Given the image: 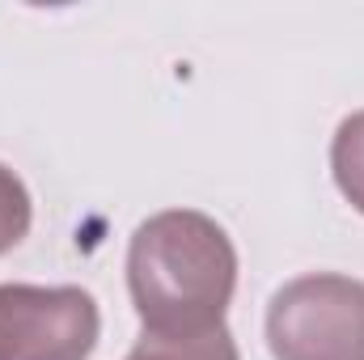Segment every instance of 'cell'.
<instances>
[{"label":"cell","instance_id":"cell-5","mask_svg":"<svg viewBox=\"0 0 364 360\" xmlns=\"http://www.w3.org/2000/svg\"><path fill=\"white\" fill-rule=\"evenodd\" d=\"M331 170H335L339 191L352 199V208L364 212V110L339 123L335 144H331Z\"/></svg>","mask_w":364,"mask_h":360},{"label":"cell","instance_id":"cell-6","mask_svg":"<svg viewBox=\"0 0 364 360\" xmlns=\"http://www.w3.org/2000/svg\"><path fill=\"white\" fill-rule=\"evenodd\" d=\"M30 233V191L9 166H0V255Z\"/></svg>","mask_w":364,"mask_h":360},{"label":"cell","instance_id":"cell-3","mask_svg":"<svg viewBox=\"0 0 364 360\" xmlns=\"http://www.w3.org/2000/svg\"><path fill=\"white\" fill-rule=\"evenodd\" d=\"M97 327L85 288L0 284V360H90Z\"/></svg>","mask_w":364,"mask_h":360},{"label":"cell","instance_id":"cell-1","mask_svg":"<svg viewBox=\"0 0 364 360\" xmlns=\"http://www.w3.org/2000/svg\"><path fill=\"white\" fill-rule=\"evenodd\" d=\"M237 284L229 233L191 208L149 216L127 246V288L149 335H208L225 327Z\"/></svg>","mask_w":364,"mask_h":360},{"label":"cell","instance_id":"cell-2","mask_svg":"<svg viewBox=\"0 0 364 360\" xmlns=\"http://www.w3.org/2000/svg\"><path fill=\"white\" fill-rule=\"evenodd\" d=\"M275 360H364V284L314 271L284 284L267 305Z\"/></svg>","mask_w":364,"mask_h":360},{"label":"cell","instance_id":"cell-4","mask_svg":"<svg viewBox=\"0 0 364 360\" xmlns=\"http://www.w3.org/2000/svg\"><path fill=\"white\" fill-rule=\"evenodd\" d=\"M127 360H237V344L233 335L208 331V335H149L132 348Z\"/></svg>","mask_w":364,"mask_h":360}]
</instances>
